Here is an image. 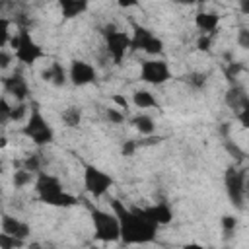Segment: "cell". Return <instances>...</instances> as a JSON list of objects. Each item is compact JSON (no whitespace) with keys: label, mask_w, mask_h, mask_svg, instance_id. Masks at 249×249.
<instances>
[{"label":"cell","mask_w":249,"mask_h":249,"mask_svg":"<svg viewBox=\"0 0 249 249\" xmlns=\"http://www.w3.org/2000/svg\"><path fill=\"white\" fill-rule=\"evenodd\" d=\"M10 47L14 51V56L25 66H31L45 56L43 47L33 39V35L27 27H18V33H14Z\"/></svg>","instance_id":"277c9868"},{"label":"cell","mask_w":249,"mask_h":249,"mask_svg":"<svg viewBox=\"0 0 249 249\" xmlns=\"http://www.w3.org/2000/svg\"><path fill=\"white\" fill-rule=\"evenodd\" d=\"M111 99H113V103H117V105H119L121 109H124V111L128 109V101H126V99H124L123 95H113Z\"/></svg>","instance_id":"d590c367"},{"label":"cell","mask_w":249,"mask_h":249,"mask_svg":"<svg viewBox=\"0 0 249 249\" xmlns=\"http://www.w3.org/2000/svg\"><path fill=\"white\" fill-rule=\"evenodd\" d=\"M41 78H43L45 82L56 86V88H60V86H64L66 82H70V80H68V70H66V68L62 66V62H58V60L51 62V64L41 72Z\"/></svg>","instance_id":"9a60e30c"},{"label":"cell","mask_w":249,"mask_h":249,"mask_svg":"<svg viewBox=\"0 0 249 249\" xmlns=\"http://www.w3.org/2000/svg\"><path fill=\"white\" fill-rule=\"evenodd\" d=\"M19 132L27 140H31L35 146H49L54 140V130L37 105L31 107V113H29L25 124L19 128Z\"/></svg>","instance_id":"5b68a950"},{"label":"cell","mask_w":249,"mask_h":249,"mask_svg":"<svg viewBox=\"0 0 249 249\" xmlns=\"http://www.w3.org/2000/svg\"><path fill=\"white\" fill-rule=\"evenodd\" d=\"M58 8H60V14L64 19H72V18L82 16L89 8V2L88 0H60Z\"/></svg>","instance_id":"ac0fdd59"},{"label":"cell","mask_w":249,"mask_h":249,"mask_svg":"<svg viewBox=\"0 0 249 249\" xmlns=\"http://www.w3.org/2000/svg\"><path fill=\"white\" fill-rule=\"evenodd\" d=\"M245 189H247V198H249V177H247V185H245Z\"/></svg>","instance_id":"ab89813d"},{"label":"cell","mask_w":249,"mask_h":249,"mask_svg":"<svg viewBox=\"0 0 249 249\" xmlns=\"http://www.w3.org/2000/svg\"><path fill=\"white\" fill-rule=\"evenodd\" d=\"M105 117H107L109 123H115V124H121L124 121V113H121L117 109H107L105 111Z\"/></svg>","instance_id":"836d02e7"},{"label":"cell","mask_w":249,"mask_h":249,"mask_svg":"<svg viewBox=\"0 0 249 249\" xmlns=\"http://www.w3.org/2000/svg\"><path fill=\"white\" fill-rule=\"evenodd\" d=\"M88 212H89L93 235L97 241H105V243L121 241V226H119V220L113 214V210L107 212V210H101L88 202Z\"/></svg>","instance_id":"3957f363"},{"label":"cell","mask_w":249,"mask_h":249,"mask_svg":"<svg viewBox=\"0 0 249 249\" xmlns=\"http://www.w3.org/2000/svg\"><path fill=\"white\" fill-rule=\"evenodd\" d=\"M10 113H12V105L8 103L6 97H0V124L6 126V123L10 121Z\"/></svg>","instance_id":"4316f807"},{"label":"cell","mask_w":249,"mask_h":249,"mask_svg":"<svg viewBox=\"0 0 249 249\" xmlns=\"http://www.w3.org/2000/svg\"><path fill=\"white\" fill-rule=\"evenodd\" d=\"M132 105L138 107V109H152V107L158 109L160 107L156 95L152 91H148V89H136L132 93Z\"/></svg>","instance_id":"d6986e66"},{"label":"cell","mask_w":249,"mask_h":249,"mask_svg":"<svg viewBox=\"0 0 249 249\" xmlns=\"http://www.w3.org/2000/svg\"><path fill=\"white\" fill-rule=\"evenodd\" d=\"M111 210L121 226V241L126 245H146L158 235V226L150 222L138 206H126L124 202L111 198Z\"/></svg>","instance_id":"6da1fadb"},{"label":"cell","mask_w":249,"mask_h":249,"mask_svg":"<svg viewBox=\"0 0 249 249\" xmlns=\"http://www.w3.org/2000/svg\"><path fill=\"white\" fill-rule=\"evenodd\" d=\"M181 249H208V247L202 245V243H196V241H189V243H185Z\"/></svg>","instance_id":"8d00e7d4"},{"label":"cell","mask_w":249,"mask_h":249,"mask_svg":"<svg viewBox=\"0 0 249 249\" xmlns=\"http://www.w3.org/2000/svg\"><path fill=\"white\" fill-rule=\"evenodd\" d=\"M21 247H25L23 239L12 237L8 233H0V249H21Z\"/></svg>","instance_id":"d4e9b609"},{"label":"cell","mask_w":249,"mask_h":249,"mask_svg":"<svg viewBox=\"0 0 249 249\" xmlns=\"http://www.w3.org/2000/svg\"><path fill=\"white\" fill-rule=\"evenodd\" d=\"M12 33H10V19L8 18H0V47L6 49V45H10L12 41Z\"/></svg>","instance_id":"484cf974"},{"label":"cell","mask_w":249,"mask_h":249,"mask_svg":"<svg viewBox=\"0 0 249 249\" xmlns=\"http://www.w3.org/2000/svg\"><path fill=\"white\" fill-rule=\"evenodd\" d=\"M138 146H140V142H136V140H124V144H123V148H121V154H123L124 158H130V156L138 150Z\"/></svg>","instance_id":"4dcf8cb0"},{"label":"cell","mask_w":249,"mask_h":249,"mask_svg":"<svg viewBox=\"0 0 249 249\" xmlns=\"http://www.w3.org/2000/svg\"><path fill=\"white\" fill-rule=\"evenodd\" d=\"M101 37H103L107 56L113 60V64H121L124 60L126 53L130 51V35L126 31L119 29L117 25L107 23L101 27Z\"/></svg>","instance_id":"8992f818"},{"label":"cell","mask_w":249,"mask_h":249,"mask_svg":"<svg viewBox=\"0 0 249 249\" xmlns=\"http://www.w3.org/2000/svg\"><path fill=\"white\" fill-rule=\"evenodd\" d=\"M68 80L76 88L89 86L97 80V68L88 60L74 58V60H70V66H68Z\"/></svg>","instance_id":"8fae6325"},{"label":"cell","mask_w":249,"mask_h":249,"mask_svg":"<svg viewBox=\"0 0 249 249\" xmlns=\"http://www.w3.org/2000/svg\"><path fill=\"white\" fill-rule=\"evenodd\" d=\"M247 173L245 169L239 167H228L224 173V187H226V195L230 198V202L235 208H243L245 200H247Z\"/></svg>","instance_id":"52a82bcc"},{"label":"cell","mask_w":249,"mask_h":249,"mask_svg":"<svg viewBox=\"0 0 249 249\" xmlns=\"http://www.w3.org/2000/svg\"><path fill=\"white\" fill-rule=\"evenodd\" d=\"M18 167H23L31 173H41L43 171V160H41V154H29L27 158H23L21 161H16V169Z\"/></svg>","instance_id":"7402d4cb"},{"label":"cell","mask_w":249,"mask_h":249,"mask_svg":"<svg viewBox=\"0 0 249 249\" xmlns=\"http://www.w3.org/2000/svg\"><path fill=\"white\" fill-rule=\"evenodd\" d=\"M33 185H35V195L43 204L56 206V208H68V206L78 204V198L66 193L60 179L54 177L53 173H47V171L37 173V179Z\"/></svg>","instance_id":"7a4b0ae2"},{"label":"cell","mask_w":249,"mask_h":249,"mask_svg":"<svg viewBox=\"0 0 249 249\" xmlns=\"http://www.w3.org/2000/svg\"><path fill=\"white\" fill-rule=\"evenodd\" d=\"M220 224H222V230H224L226 233H231V231L237 228V218H235V216H230V214H226V216H222Z\"/></svg>","instance_id":"f1b7e54d"},{"label":"cell","mask_w":249,"mask_h":249,"mask_svg":"<svg viewBox=\"0 0 249 249\" xmlns=\"http://www.w3.org/2000/svg\"><path fill=\"white\" fill-rule=\"evenodd\" d=\"M226 105L231 109V111H241L247 103H249V95L245 93V89L241 86H231L228 91H226V97H224Z\"/></svg>","instance_id":"e0dca14e"},{"label":"cell","mask_w":249,"mask_h":249,"mask_svg":"<svg viewBox=\"0 0 249 249\" xmlns=\"http://www.w3.org/2000/svg\"><path fill=\"white\" fill-rule=\"evenodd\" d=\"M235 119H237V123H239L243 128H247V130H249V103H247L241 111H237V113H235Z\"/></svg>","instance_id":"1f68e13d"},{"label":"cell","mask_w":249,"mask_h":249,"mask_svg":"<svg viewBox=\"0 0 249 249\" xmlns=\"http://www.w3.org/2000/svg\"><path fill=\"white\" fill-rule=\"evenodd\" d=\"M239 12L243 16H249V0H239Z\"/></svg>","instance_id":"74e56055"},{"label":"cell","mask_w":249,"mask_h":249,"mask_svg":"<svg viewBox=\"0 0 249 249\" xmlns=\"http://www.w3.org/2000/svg\"><path fill=\"white\" fill-rule=\"evenodd\" d=\"M140 212L150 220L154 222L158 228L160 226H167L171 220H173V210L169 204L165 202H156V204H150V206H138Z\"/></svg>","instance_id":"4fadbf2b"},{"label":"cell","mask_w":249,"mask_h":249,"mask_svg":"<svg viewBox=\"0 0 249 249\" xmlns=\"http://www.w3.org/2000/svg\"><path fill=\"white\" fill-rule=\"evenodd\" d=\"M2 233H8L12 237H18V239H27L31 235V226L16 216H10V214H2Z\"/></svg>","instance_id":"5bb4252c"},{"label":"cell","mask_w":249,"mask_h":249,"mask_svg":"<svg viewBox=\"0 0 249 249\" xmlns=\"http://www.w3.org/2000/svg\"><path fill=\"white\" fill-rule=\"evenodd\" d=\"M12 58H16V56L10 54L6 49H0V68H2V70H6V68L10 66V60H12Z\"/></svg>","instance_id":"e575fe53"},{"label":"cell","mask_w":249,"mask_h":249,"mask_svg":"<svg viewBox=\"0 0 249 249\" xmlns=\"http://www.w3.org/2000/svg\"><path fill=\"white\" fill-rule=\"evenodd\" d=\"M212 39H214V35H200L198 39H196V49L198 51H210V47H212Z\"/></svg>","instance_id":"d6a6232c"},{"label":"cell","mask_w":249,"mask_h":249,"mask_svg":"<svg viewBox=\"0 0 249 249\" xmlns=\"http://www.w3.org/2000/svg\"><path fill=\"white\" fill-rule=\"evenodd\" d=\"M183 78H185V84L195 88V89H202L206 86V80H208L206 74H202V72H191V74H185Z\"/></svg>","instance_id":"cb8c5ba5"},{"label":"cell","mask_w":249,"mask_h":249,"mask_svg":"<svg viewBox=\"0 0 249 249\" xmlns=\"http://www.w3.org/2000/svg\"><path fill=\"white\" fill-rule=\"evenodd\" d=\"M130 51H142L146 54H161L163 53V41L152 33L148 27L132 21V35H130Z\"/></svg>","instance_id":"9c48e42d"},{"label":"cell","mask_w":249,"mask_h":249,"mask_svg":"<svg viewBox=\"0 0 249 249\" xmlns=\"http://www.w3.org/2000/svg\"><path fill=\"white\" fill-rule=\"evenodd\" d=\"M89 249H103V247H97V245H91Z\"/></svg>","instance_id":"60d3db41"},{"label":"cell","mask_w":249,"mask_h":249,"mask_svg":"<svg viewBox=\"0 0 249 249\" xmlns=\"http://www.w3.org/2000/svg\"><path fill=\"white\" fill-rule=\"evenodd\" d=\"M237 45L245 51H249V27H239L237 29V37H235Z\"/></svg>","instance_id":"f546056e"},{"label":"cell","mask_w":249,"mask_h":249,"mask_svg":"<svg viewBox=\"0 0 249 249\" xmlns=\"http://www.w3.org/2000/svg\"><path fill=\"white\" fill-rule=\"evenodd\" d=\"M113 183H115V179L107 171L99 169L93 163H84V189L88 195L99 198L109 193Z\"/></svg>","instance_id":"ba28073f"},{"label":"cell","mask_w":249,"mask_h":249,"mask_svg":"<svg viewBox=\"0 0 249 249\" xmlns=\"http://www.w3.org/2000/svg\"><path fill=\"white\" fill-rule=\"evenodd\" d=\"M142 82L150 86H161L171 78V70L165 60L161 58H148L140 62V76Z\"/></svg>","instance_id":"30bf717a"},{"label":"cell","mask_w":249,"mask_h":249,"mask_svg":"<svg viewBox=\"0 0 249 249\" xmlns=\"http://www.w3.org/2000/svg\"><path fill=\"white\" fill-rule=\"evenodd\" d=\"M2 88H4L6 93H10L12 97H16V101H19V103H23L27 99V95H29L27 80L19 72H14L10 76H4L2 78Z\"/></svg>","instance_id":"7c38bea8"},{"label":"cell","mask_w":249,"mask_h":249,"mask_svg":"<svg viewBox=\"0 0 249 249\" xmlns=\"http://www.w3.org/2000/svg\"><path fill=\"white\" fill-rule=\"evenodd\" d=\"M35 179H37V175H35V173H31V171H27V169H23V167H18V169L14 171V177H12V183H14V187H18V189H21V187H25V185H29L31 181L35 183Z\"/></svg>","instance_id":"603a6c76"},{"label":"cell","mask_w":249,"mask_h":249,"mask_svg":"<svg viewBox=\"0 0 249 249\" xmlns=\"http://www.w3.org/2000/svg\"><path fill=\"white\" fill-rule=\"evenodd\" d=\"M27 115V105L25 103H18V105H14L12 107V113H10V121H14V123H19L23 117Z\"/></svg>","instance_id":"83f0119b"},{"label":"cell","mask_w":249,"mask_h":249,"mask_svg":"<svg viewBox=\"0 0 249 249\" xmlns=\"http://www.w3.org/2000/svg\"><path fill=\"white\" fill-rule=\"evenodd\" d=\"M82 109L78 105H70L60 113V121L66 128H78L82 124Z\"/></svg>","instance_id":"ffe728a7"},{"label":"cell","mask_w":249,"mask_h":249,"mask_svg":"<svg viewBox=\"0 0 249 249\" xmlns=\"http://www.w3.org/2000/svg\"><path fill=\"white\" fill-rule=\"evenodd\" d=\"M195 25L200 35H214L220 25V16L214 12H198L195 16Z\"/></svg>","instance_id":"2e32d148"},{"label":"cell","mask_w":249,"mask_h":249,"mask_svg":"<svg viewBox=\"0 0 249 249\" xmlns=\"http://www.w3.org/2000/svg\"><path fill=\"white\" fill-rule=\"evenodd\" d=\"M27 249H43V247H41V243L33 241V243H29V245H27Z\"/></svg>","instance_id":"f35d334b"},{"label":"cell","mask_w":249,"mask_h":249,"mask_svg":"<svg viewBox=\"0 0 249 249\" xmlns=\"http://www.w3.org/2000/svg\"><path fill=\"white\" fill-rule=\"evenodd\" d=\"M130 124H132L140 134H144V136H152L154 130H156V123H154V119H152L150 115H144V113L132 117V119H130Z\"/></svg>","instance_id":"44dd1931"}]
</instances>
